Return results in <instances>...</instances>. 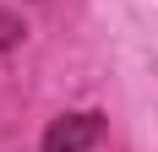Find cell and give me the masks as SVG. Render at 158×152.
Listing matches in <instances>:
<instances>
[{"label": "cell", "mask_w": 158, "mask_h": 152, "mask_svg": "<svg viewBox=\"0 0 158 152\" xmlns=\"http://www.w3.org/2000/svg\"><path fill=\"white\" fill-rule=\"evenodd\" d=\"M104 141V120L98 114H65L44 130V152H87Z\"/></svg>", "instance_id": "obj_1"}, {"label": "cell", "mask_w": 158, "mask_h": 152, "mask_svg": "<svg viewBox=\"0 0 158 152\" xmlns=\"http://www.w3.org/2000/svg\"><path fill=\"white\" fill-rule=\"evenodd\" d=\"M16 38H22V22H11V16H0V49H11Z\"/></svg>", "instance_id": "obj_2"}]
</instances>
